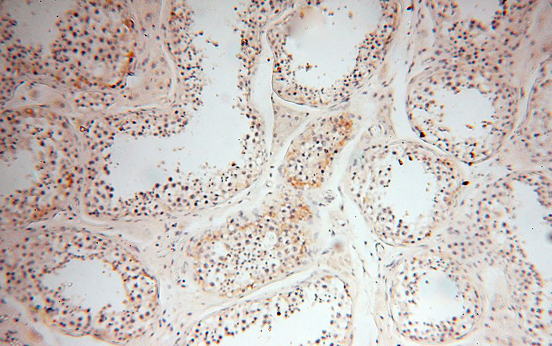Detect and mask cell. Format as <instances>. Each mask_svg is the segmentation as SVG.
<instances>
[{"instance_id": "1", "label": "cell", "mask_w": 552, "mask_h": 346, "mask_svg": "<svg viewBox=\"0 0 552 346\" xmlns=\"http://www.w3.org/2000/svg\"><path fill=\"white\" fill-rule=\"evenodd\" d=\"M351 130L352 121L345 115L324 117L313 123L288 152L284 168L287 182L299 190L320 187Z\"/></svg>"}]
</instances>
